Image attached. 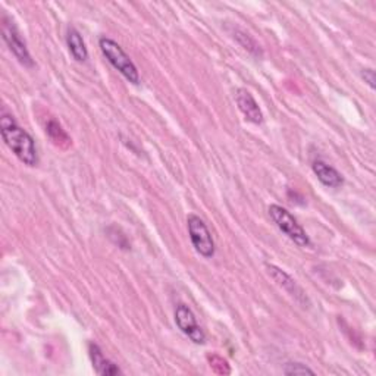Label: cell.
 <instances>
[{
    "label": "cell",
    "mask_w": 376,
    "mask_h": 376,
    "mask_svg": "<svg viewBox=\"0 0 376 376\" xmlns=\"http://www.w3.org/2000/svg\"><path fill=\"white\" fill-rule=\"evenodd\" d=\"M0 131H2L5 144L24 165L35 166L39 163V153H37L34 139L16 124L12 115L6 114V110L2 112V118H0Z\"/></svg>",
    "instance_id": "cell-1"
},
{
    "label": "cell",
    "mask_w": 376,
    "mask_h": 376,
    "mask_svg": "<svg viewBox=\"0 0 376 376\" xmlns=\"http://www.w3.org/2000/svg\"><path fill=\"white\" fill-rule=\"evenodd\" d=\"M99 47L107 62L114 66L122 77L131 84H140V74L136 64L131 61L125 50L109 37H102L99 40Z\"/></svg>",
    "instance_id": "cell-2"
},
{
    "label": "cell",
    "mask_w": 376,
    "mask_h": 376,
    "mask_svg": "<svg viewBox=\"0 0 376 376\" xmlns=\"http://www.w3.org/2000/svg\"><path fill=\"white\" fill-rule=\"evenodd\" d=\"M269 216L276 223V227L284 233L291 241H294L300 247H309L310 238L305 228L297 222V219L279 204H271L269 206Z\"/></svg>",
    "instance_id": "cell-3"
},
{
    "label": "cell",
    "mask_w": 376,
    "mask_h": 376,
    "mask_svg": "<svg viewBox=\"0 0 376 376\" xmlns=\"http://www.w3.org/2000/svg\"><path fill=\"white\" fill-rule=\"evenodd\" d=\"M187 228L196 252L206 259H212L215 256L216 247L212 233L209 231L208 225L204 223V221L197 215H188Z\"/></svg>",
    "instance_id": "cell-4"
},
{
    "label": "cell",
    "mask_w": 376,
    "mask_h": 376,
    "mask_svg": "<svg viewBox=\"0 0 376 376\" xmlns=\"http://www.w3.org/2000/svg\"><path fill=\"white\" fill-rule=\"evenodd\" d=\"M2 35H4V40L8 45L9 50L13 53L15 58L18 59L21 65L27 66V68H33L34 66V61L31 58V54L27 49L25 42L23 40V37L18 31V28L15 27L13 21L11 18L4 13L2 15Z\"/></svg>",
    "instance_id": "cell-5"
},
{
    "label": "cell",
    "mask_w": 376,
    "mask_h": 376,
    "mask_svg": "<svg viewBox=\"0 0 376 376\" xmlns=\"http://www.w3.org/2000/svg\"><path fill=\"white\" fill-rule=\"evenodd\" d=\"M174 316H175V324L180 328V331L190 338L194 344L201 346L206 343V334L197 324V319L190 307L184 303H180L175 307Z\"/></svg>",
    "instance_id": "cell-6"
},
{
    "label": "cell",
    "mask_w": 376,
    "mask_h": 376,
    "mask_svg": "<svg viewBox=\"0 0 376 376\" xmlns=\"http://www.w3.org/2000/svg\"><path fill=\"white\" fill-rule=\"evenodd\" d=\"M266 269H268V274L272 276V279L276 282V284L284 288L297 303L300 305H309V298L306 295V293L303 291V288L300 287L297 282L286 272L282 271L281 268L275 266V265H266Z\"/></svg>",
    "instance_id": "cell-7"
},
{
    "label": "cell",
    "mask_w": 376,
    "mask_h": 376,
    "mask_svg": "<svg viewBox=\"0 0 376 376\" xmlns=\"http://www.w3.org/2000/svg\"><path fill=\"white\" fill-rule=\"evenodd\" d=\"M237 105L241 114L244 115L249 122L254 124V125H260L263 122V114L262 110L256 102V99L253 98V94L246 90V88H240L237 91V96H235Z\"/></svg>",
    "instance_id": "cell-8"
},
{
    "label": "cell",
    "mask_w": 376,
    "mask_h": 376,
    "mask_svg": "<svg viewBox=\"0 0 376 376\" xmlns=\"http://www.w3.org/2000/svg\"><path fill=\"white\" fill-rule=\"evenodd\" d=\"M88 354H90L93 368H94V370H96L98 375L114 376V375L122 373V370L114 362H110L109 359H106L102 348L96 343L88 344Z\"/></svg>",
    "instance_id": "cell-9"
},
{
    "label": "cell",
    "mask_w": 376,
    "mask_h": 376,
    "mask_svg": "<svg viewBox=\"0 0 376 376\" xmlns=\"http://www.w3.org/2000/svg\"><path fill=\"white\" fill-rule=\"evenodd\" d=\"M312 169L316 178L328 188H340L344 184L343 175L324 160H315Z\"/></svg>",
    "instance_id": "cell-10"
},
{
    "label": "cell",
    "mask_w": 376,
    "mask_h": 376,
    "mask_svg": "<svg viewBox=\"0 0 376 376\" xmlns=\"http://www.w3.org/2000/svg\"><path fill=\"white\" fill-rule=\"evenodd\" d=\"M66 45H68L69 53L72 54V58L75 61H77V62H86L88 59V50H87L86 42L83 39L81 33L77 28H74V27L68 28Z\"/></svg>",
    "instance_id": "cell-11"
},
{
    "label": "cell",
    "mask_w": 376,
    "mask_h": 376,
    "mask_svg": "<svg viewBox=\"0 0 376 376\" xmlns=\"http://www.w3.org/2000/svg\"><path fill=\"white\" fill-rule=\"evenodd\" d=\"M231 34H233L234 39H235V40H237L244 49H246L249 53L257 56V58H262V56H263V50H262V47L259 46V43L253 39V37H252L249 33L242 31L241 28L235 27V28H231Z\"/></svg>",
    "instance_id": "cell-12"
},
{
    "label": "cell",
    "mask_w": 376,
    "mask_h": 376,
    "mask_svg": "<svg viewBox=\"0 0 376 376\" xmlns=\"http://www.w3.org/2000/svg\"><path fill=\"white\" fill-rule=\"evenodd\" d=\"M46 133L49 134V137L52 139V141L56 144V146H59L62 148L68 147L71 144V139L68 137L66 134V131L61 127L59 122H56L54 119H50L46 125Z\"/></svg>",
    "instance_id": "cell-13"
},
{
    "label": "cell",
    "mask_w": 376,
    "mask_h": 376,
    "mask_svg": "<svg viewBox=\"0 0 376 376\" xmlns=\"http://www.w3.org/2000/svg\"><path fill=\"white\" fill-rule=\"evenodd\" d=\"M284 373L286 375H315V370L310 369L309 366H306L305 363L291 362V363L286 365Z\"/></svg>",
    "instance_id": "cell-14"
},
{
    "label": "cell",
    "mask_w": 376,
    "mask_h": 376,
    "mask_svg": "<svg viewBox=\"0 0 376 376\" xmlns=\"http://www.w3.org/2000/svg\"><path fill=\"white\" fill-rule=\"evenodd\" d=\"M362 78L365 80V83L372 88L375 90V71L370 69V68H365L362 71Z\"/></svg>",
    "instance_id": "cell-15"
}]
</instances>
